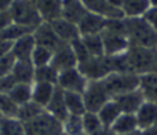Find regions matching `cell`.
Wrapping results in <instances>:
<instances>
[{
	"label": "cell",
	"mask_w": 157,
	"mask_h": 135,
	"mask_svg": "<svg viewBox=\"0 0 157 135\" xmlns=\"http://www.w3.org/2000/svg\"><path fill=\"white\" fill-rule=\"evenodd\" d=\"M124 22L130 46L157 48V32L145 21L144 17L124 18Z\"/></svg>",
	"instance_id": "cell-1"
},
{
	"label": "cell",
	"mask_w": 157,
	"mask_h": 135,
	"mask_svg": "<svg viewBox=\"0 0 157 135\" xmlns=\"http://www.w3.org/2000/svg\"><path fill=\"white\" fill-rule=\"evenodd\" d=\"M10 14L13 22L32 29H35L43 22L36 7V2L33 0H14L10 7Z\"/></svg>",
	"instance_id": "cell-2"
},
{
	"label": "cell",
	"mask_w": 157,
	"mask_h": 135,
	"mask_svg": "<svg viewBox=\"0 0 157 135\" xmlns=\"http://www.w3.org/2000/svg\"><path fill=\"white\" fill-rule=\"evenodd\" d=\"M155 54H156V48L130 46L128 50L125 51L130 72L139 76L152 72L153 62H155Z\"/></svg>",
	"instance_id": "cell-3"
},
{
	"label": "cell",
	"mask_w": 157,
	"mask_h": 135,
	"mask_svg": "<svg viewBox=\"0 0 157 135\" xmlns=\"http://www.w3.org/2000/svg\"><path fill=\"white\" fill-rule=\"evenodd\" d=\"M110 98L135 91L139 88V75L135 73H110L102 80Z\"/></svg>",
	"instance_id": "cell-4"
},
{
	"label": "cell",
	"mask_w": 157,
	"mask_h": 135,
	"mask_svg": "<svg viewBox=\"0 0 157 135\" xmlns=\"http://www.w3.org/2000/svg\"><path fill=\"white\" fill-rule=\"evenodd\" d=\"M26 135H62V122L44 110L36 119L24 123Z\"/></svg>",
	"instance_id": "cell-5"
},
{
	"label": "cell",
	"mask_w": 157,
	"mask_h": 135,
	"mask_svg": "<svg viewBox=\"0 0 157 135\" xmlns=\"http://www.w3.org/2000/svg\"><path fill=\"white\" fill-rule=\"evenodd\" d=\"M77 69L88 81H101L112 73L106 55H103V57H90L88 60L77 64Z\"/></svg>",
	"instance_id": "cell-6"
},
{
	"label": "cell",
	"mask_w": 157,
	"mask_h": 135,
	"mask_svg": "<svg viewBox=\"0 0 157 135\" xmlns=\"http://www.w3.org/2000/svg\"><path fill=\"white\" fill-rule=\"evenodd\" d=\"M83 99L84 103H86L87 112L98 113V110L108 101H110L112 98L106 91L102 80H101V81H88V84H87L86 90L83 92Z\"/></svg>",
	"instance_id": "cell-7"
},
{
	"label": "cell",
	"mask_w": 157,
	"mask_h": 135,
	"mask_svg": "<svg viewBox=\"0 0 157 135\" xmlns=\"http://www.w3.org/2000/svg\"><path fill=\"white\" fill-rule=\"evenodd\" d=\"M88 80L80 73V70L76 68L72 69H66L58 73V80L57 86L63 91H73V92H80L83 94L86 90Z\"/></svg>",
	"instance_id": "cell-8"
},
{
	"label": "cell",
	"mask_w": 157,
	"mask_h": 135,
	"mask_svg": "<svg viewBox=\"0 0 157 135\" xmlns=\"http://www.w3.org/2000/svg\"><path fill=\"white\" fill-rule=\"evenodd\" d=\"M77 58L75 55V51L72 48L71 43H61L57 48L52 51L51 58V65L58 73L66 69H72V68L77 66Z\"/></svg>",
	"instance_id": "cell-9"
},
{
	"label": "cell",
	"mask_w": 157,
	"mask_h": 135,
	"mask_svg": "<svg viewBox=\"0 0 157 135\" xmlns=\"http://www.w3.org/2000/svg\"><path fill=\"white\" fill-rule=\"evenodd\" d=\"M102 40H103V48H105V55L108 57H113V55L124 54L130 47V40L125 35L116 32H110V30H103L102 33Z\"/></svg>",
	"instance_id": "cell-10"
},
{
	"label": "cell",
	"mask_w": 157,
	"mask_h": 135,
	"mask_svg": "<svg viewBox=\"0 0 157 135\" xmlns=\"http://www.w3.org/2000/svg\"><path fill=\"white\" fill-rule=\"evenodd\" d=\"M33 37H35L36 46H41L46 48L54 51L61 43L63 41L59 40V37L57 36V33L54 32L52 26L50 25V22H41L39 26L35 28L33 30Z\"/></svg>",
	"instance_id": "cell-11"
},
{
	"label": "cell",
	"mask_w": 157,
	"mask_h": 135,
	"mask_svg": "<svg viewBox=\"0 0 157 135\" xmlns=\"http://www.w3.org/2000/svg\"><path fill=\"white\" fill-rule=\"evenodd\" d=\"M87 11L105 17L106 19H123L125 18L121 8L110 6L106 0H81Z\"/></svg>",
	"instance_id": "cell-12"
},
{
	"label": "cell",
	"mask_w": 157,
	"mask_h": 135,
	"mask_svg": "<svg viewBox=\"0 0 157 135\" xmlns=\"http://www.w3.org/2000/svg\"><path fill=\"white\" fill-rule=\"evenodd\" d=\"M106 22H108V19H106L105 17L88 11V13L81 18V21L77 24L80 36L99 35V33H102L103 30H105Z\"/></svg>",
	"instance_id": "cell-13"
},
{
	"label": "cell",
	"mask_w": 157,
	"mask_h": 135,
	"mask_svg": "<svg viewBox=\"0 0 157 135\" xmlns=\"http://www.w3.org/2000/svg\"><path fill=\"white\" fill-rule=\"evenodd\" d=\"M112 99H114V102L119 105L121 113H130V114H135L138 112V109L141 108V105L145 102V98L142 95V92L139 91V88L135 90V91L117 95V97L112 98Z\"/></svg>",
	"instance_id": "cell-14"
},
{
	"label": "cell",
	"mask_w": 157,
	"mask_h": 135,
	"mask_svg": "<svg viewBox=\"0 0 157 135\" xmlns=\"http://www.w3.org/2000/svg\"><path fill=\"white\" fill-rule=\"evenodd\" d=\"M50 25L52 26V29H54V32L59 37V40L63 41V43H72L73 40L80 37V32H78L77 25L66 21L62 17L50 22Z\"/></svg>",
	"instance_id": "cell-15"
},
{
	"label": "cell",
	"mask_w": 157,
	"mask_h": 135,
	"mask_svg": "<svg viewBox=\"0 0 157 135\" xmlns=\"http://www.w3.org/2000/svg\"><path fill=\"white\" fill-rule=\"evenodd\" d=\"M35 47H36V41L35 37H33V33H29V35H25L17 41H14L11 54L14 55V58L17 61H30Z\"/></svg>",
	"instance_id": "cell-16"
},
{
	"label": "cell",
	"mask_w": 157,
	"mask_h": 135,
	"mask_svg": "<svg viewBox=\"0 0 157 135\" xmlns=\"http://www.w3.org/2000/svg\"><path fill=\"white\" fill-rule=\"evenodd\" d=\"M36 7L44 22H52L62 17V0H36Z\"/></svg>",
	"instance_id": "cell-17"
},
{
	"label": "cell",
	"mask_w": 157,
	"mask_h": 135,
	"mask_svg": "<svg viewBox=\"0 0 157 135\" xmlns=\"http://www.w3.org/2000/svg\"><path fill=\"white\" fill-rule=\"evenodd\" d=\"M139 130H145L147 127L157 124V103L145 101L135 113Z\"/></svg>",
	"instance_id": "cell-18"
},
{
	"label": "cell",
	"mask_w": 157,
	"mask_h": 135,
	"mask_svg": "<svg viewBox=\"0 0 157 135\" xmlns=\"http://www.w3.org/2000/svg\"><path fill=\"white\" fill-rule=\"evenodd\" d=\"M88 13L81 0H62V18L72 24H78Z\"/></svg>",
	"instance_id": "cell-19"
},
{
	"label": "cell",
	"mask_w": 157,
	"mask_h": 135,
	"mask_svg": "<svg viewBox=\"0 0 157 135\" xmlns=\"http://www.w3.org/2000/svg\"><path fill=\"white\" fill-rule=\"evenodd\" d=\"M46 110L50 114H52L55 119H58L59 122H63L69 116L68 109H66L65 105V98H63V90H61L58 86L55 88V92L52 95L50 103L46 106Z\"/></svg>",
	"instance_id": "cell-20"
},
{
	"label": "cell",
	"mask_w": 157,
	"mask_h": 135,
	"mask_svg": "<svg viewBox=\"0 0 157 135\" xmlns=\"http://www.w3.org/2000/svg\"><path fill=\"white\" fill-rule=\"evenodd\" d=\"M57 86L51 83H33L32 86V101L46 109L50 103Z\"/></svg>",
	"instance_id": "cell-21"
},
{
	"label": "cell",
	"mask_w": 157,
	"mask_h": 135,
	"mask_svg": "<svg viewBox=\"0 0 157 135\" xmlns=\"http://www.w3.org/2000/svg\"><path fill=\"white\" fill-rule=\"evenodd\" d=\"M139 91L145 101L157 103V75L153 72L139 76Z\"/></svg>",
	"instance_id": "cell-22"
},
{
	"label": "cell",
	"mask_w": 157,
	"mask_h": 135,
	"mask_svg": "<svg viewBox=\"0 0 157 135\" xmlns=\"http://www.w3.org/2000/svg\"><path fill=\"white\" fill-rule=\"evenodd\" d=\"M35 69L30 61H15L11 75L17 80V83L33 84L35 83Z\"/></svg>",
	"instance_id": "cell-23"
},
{
	"label": "cell",
	"mask_w": 157,
	"mask_h": 135,
	"mask_svg": "<svg viewBox=\"0 0 157 135\" xmlns=\"http://www.w3.org/2000/svg\"><path fill=\"white\" fill-rule=\"evenodd\" d=\"M150 7V0H124L121 10L125 18H138L144 17Z\"/></svg>",
	"instance_id": "cell-24"
},
{
	"label": "cell",
	"mask_w": 157,
	"mask_h": 135,
	"mask_svg": "<svg viewBox=\"0 0 157 135\" xmlns=\"http://www.w3.org/2000/svg\"><path fill=\"white\" fill-rule=\"evenodd\" d=\"M121 114L119 105L114 102V99H110L98 110V117H99L101 123L105 128H110L113 125V123L119 119V116Z\"/></svg>",
	"instance_id": "cell-25"
},
{
	"label": "cell",
	"mask_w": 157,
	"mask_h": 135,
	"mask_svg": "<svg viewBox=\"0 0 157 135\" xmlns=\"http://www.w3.org/2000/svg\"><path fill=\"white\" fill-rule=\"evenodd\" d=\"M63 98H65V105L69 114L83 116L87 112L86 103H84L83 99V94L73 91H63Z\"/></svg>",
	"instance_id": "cell-26"
},
{
	"label": "cell",
	"mask_w": 157,
	"mask_h": 135,
	"mask_svg": "<svg viewBox=\"0 0 157 135\" xmlns=\"http://www.w3.org/2000/svg\"><path fill=\"white\" fill-rule=\"evenodd\" d=\"M110 130L114 133V135L127 134V133H131V131L139 130L136 116L135 114H130V113H121L119 116V119L113 123Z\"/></svg>",
	"instance_id": "cell-27"
},
{
	"label": "cell",
	"mask_w": 157,
	"mask_h": 135,
	"mask_svg": "<svg viewBox=\"0 0 157 135\" xmlns=\"http://www.w3.org/2000/svg\"><path fill=\"white\" fill-rule=\"evenodd\" d=\"M84 46L91 57H103L105 55V48H103V40L102 35H87L81 36Z\"/></svg>",
	"instance_id": "cell-28"
},
{
	"label": "cell",
	"mask_w": 157,
	"mask_h": 135,
	"mask_svg": "<svg viewBox=\"0 0 157 135\" xmlns=\"http://www.w3.org/2000/svg\"><path fill=\"white\" fill-rule=\"evenodd\" d=\"M0 135H26L24 123L17 117H13V119L2 117L0 119Z\"/></svg>",
	"instance_id": "cell-29"
},
{
	"label": "cell",
	"mask_w": 157,
	"mask_h": 135,
	"mask_svg": "<svg viewBox=\"0 0 157 135\" xmlns=\"http://www.w3.org/2000/svg\"><path fill=\"white\" fill-rule=\"evenodd\" d=\"M33 30L35 29H32V28H28V26H24V25H19V24L13 22L10 26H7L6 29H3L2 32H0V37H3L7 41L14 43V41H17L18 39H21L22 36L33 33Z\"/></svg>",
	"instance_id": "cell-30"
},
{
	"label": "cell",
	"mask_w": 157,
	"mask_h": 135,
	"mask_svg": "<svg viewBox=\"0 0 157 135\" xmlns=\"http://www.w3.org/2000/svg\"><path fill=\"white\" fill-rule=\"evenodd\" d=\"M32 86L33 84H25V83H18L10 92V98L17 103L18 106L24 105V103L32 101Z\"/></svg>",
	"instance_id": "cell-31"
},
{
	"label": "cell",
	"mask_w": 157,
	"mask_h": 135,
	"mask_svg": "<svg viewBox=\"0 0 157 135\" xmlns=\"http://www.w3.org/2000/svg\"><path fill=\"white\" fill-rule=\"evenodd\" d=\"M46 110L44 108H41L40 105H37L33 101H29V102L24 103L18 108V114H17V119L21 120L22 123L30 122V120L36 119L39 114H41L43 112Z\"/></svg>",
	"instance_id": "cell-32"
},
{
	"label": "cell",
	"mask_w": 157,
	"mask_h": 135,
	"mask_svg": "<svg viewBox=\"0 0 157 135\" xmlns=\"http://www.w3.org/2000/svg\"><path fill=\"white\" fill-rule=\"evenodd\" d=\"M62 127H63V134H66V135H86L84 134L81 116L69 114L62 122Z\"/></svg>",
	"instance_id": "cell-33"
},
{
	"label": "cell",
	"mask_w": 157,
	"mask_h": 135,
	"mask_svg": "<svg viewBox=\"0 0 157 135\" xmlns=\"http://www.w3.org/2000/svg\"><path fill=\"white\" fill-rule=\"evenodd\" d=\"M58 70H55L51 65L40 66L35 69V83H51L57 86Z\"/></svg>",
	"instance_id": "cell-34"
},
{
	"label": "cell",
	"mask_w": 157,
	"mask_h": 135,
	"mask_svg": "<svg viewBox=\"0 0 157 135\" xmlns=\"http://www.w3.org/2000/svg\"><path fill=\"white\" fill-rule=\"evenodd\" d=\"M51 58H52L51 50L41 46H36L32 52V57H30V62L33 64L35 68H40V66L50 65L51 64Z\"/></svg>",
	"instance_id": "cell-35"
},
{
	"label": "cell",
	"mask_w": 157,
	"mask_h": 135,
	"mask_svg": "<svg viewBox=\"0 0 157 135\" xmlns=\"http://www.w3.org/2000/svg\"><path fill=\"white\" fill-rule=\"evenodd\" d=\"M81 119H83V127H84V134L86 135H91L103 128L102 123H101L99 117H98V113L86 112L81 116Z\"/></svg>",
	"instance_id": "cell-36"
},
{
	"label": "cell",
	"mask_w": 157,
	"mask_h": 135,
	"mask_svg": "<svg viewBox=\"0 0 157 135\" xmlns=\"http://www.w3.org/2000/svg\"><path fill=\"white\" fill-rule=\"evenodd\" d=\"M18 108L19 106L11 99L8 94H0V114L2 117H7V119L17 117Z\"/></svg>",
	"instance_id": "cell-37"
},
{
	"label": "cell",
	"mask_w": 157,
	"mask_h": 135,
	"mask_svg": "<svg viewBox=\"0 0 157 135\" xmlns=\"http://www.w3.org/2000/svg\"><path fill=\"white\" fill-rule=\"evenodd\" d=\"M71 46H72V48H73L75 55H76L78 64L83 62V61H86V60H88V58L91 57V55L88 54V51H87V48H86V46H84L83 40H81V36L78 39H76V40L72 41Z\"/></svg>",
	"instance_id": "cell-38"
},
{
	"label": "cell",
	"mask_w": 157,
	"mask_h": 135,
	"mask_svg": "<svg viewBox=\"0 0 157 135\" xmlns=\"http://www.w3.org/2000/svg\"><path fill=\"white\" fill-rule=\"evenodd\" d=\"M15 61L17 60L14 58V55L11 54V52H8V54L0 57V77L11 75L13 68H14V65H15Z\"/></svg>",
	"instance_id": "cell-39"
},
{
	"label": "cell",
	"mask_w": 157,
	"mask_h": 135,
	"mask_svg": "<svg viewBox=\"0 0 157 135\" xmlns=\"http://www.w3.org/2000/svg\"><path fill=\"white\" fill-rule=\"evenodd\" d=\"M17 84L18 83H17V80L14 79L13 75H7L0 77V94H8Z\"/></svg>",
	"instance_id": "cell-40"
},
{
	"label": "cell",
	"mask_w": 157,
	"mask_h": 135,
	"mask_svg": "<svg viewBox=\"0 0 157 135\" xmlns=\"http://www.w3.org/2000/svg\"><path fill=\"white\" fill-rule=\"evenodd\" d=\"M145 21L157 32V7H150L144 15Z\"/></svg>",
	"instance_id": "cell-41"
},
{
	"label": "cell",
	"mask_w": 157,
	"mask_h": 135,
	"mask_svg": "<svg viewBox=\"0 0 157 135\" xmlns=\"http://www.w3.org/2000/svg\"><path fill=\"white\" fill-rule=\"evenodd\" d=\"M13 24V18H11V14L10 10L7 11H0V32L3 29H6L7 26Z\"/></svg>",
	"instance_id": "cell-42"
},
{
	"label": "cell",
	"mask_w": 157,
	"mask_h": 135,
	"mask_svg": "<svg viewBox=\"0 0 157 135\" xmlns=\"http://www.w3.org/2000/svg\"><path fill=\"white\" fill-rule=\"evenodd\" d=\"M11 48H13V43L4 40L3 37H0V57H3V55L11 52Z\"/></svg>",
	"instance_id": "cell-43"
},
{
	"label": "cell",
	"mask_w": 157,
	"mask_h": 135,
	"mask_svg": "<svg viewBox=\"0 0 157 135\" xmlns=\"http://www.w3.org/2000/svg\"><path fill=\"white\" fill-rule=\"evenodd\" d=\"M13 3H14V0H0V11L10 10V7H11Z\"/></svg>",
	"instance_id": "cell-44"
},
{
	"label": "cell",
	"mask_w": 157,
	"mask_h": 135,
	"mask_svg": "<svg viewBox=\"0 0 157 135\" xmlns=\"http://www.w3.org/2000/svg\"><path fill=\"white\" fill-rule=\"evenodd\" d=\"M141 131H142V135H157V124L145 128V130H141Z\"/></svg>",
	"instance_id": "cell-45"
},
{
	"label": "cell",
	"mask_w": 157,
	"mask_h": 135,
	"mask_svg": "<svg viewBox=\"0 0 157 135\" xmlns=\"http://www.w3.org/2000/svg\"><path fill=\"white\" fill-rule=\"evenodd\" d=\"M91 135H114V133L110 130V128H105V127H103L102 130L97 131V133H94V134H91Z\"/></svg>",
	"instance_id": "cell-46"
},
{
	"label": "cell",
	"mask_w": 157,
	"mask_h": 135,
	"mask_svg": "<svg viewBox=\"0 0 157 135\" xmlns=\"http://www.w3.org/2000/svg\"><path fill=\"white\" fill-rule=\"evenodd\" d=\"M106 2H108L109 4H110V6H113V7L121 8V6H123V2H124V0H106Z\"/></svg>",
	"instance_id": "cell-47"
},
{
	"label": "cell",
	"mask_w": 157,
	"mask_h": 135,
	"mask_svg": "<svg viewBox=\"0 0 157 135\" xmlns=\"http://www.w3.org/2000/svg\"><path fill=\"white\" fill-rule=\"evenodd\" d=\"M153 73L157 75V48H156V54H155V62H153V69H152Z\"/></svg>",
	"instance_id": "cell-48"
},
{
	"label": "cell",
	"mask_w": 157,
	"mask_h": 135,
	"mask_svg": "<svg viewBox=\"0 0 157 135\" xmlns=\"http://www.w3.org/2000/svg\"><path fill=\"white\" fill-rule=\"evenodd\" d=\"M120 135H142V131H141V130H135V131H131V133L120 134Z\"/></svg>",
	"instance_id": "cell-49"
},
{
	"label": "cell",
	"mask_w": 157,
	"mask_h": 135,
	"mask_svg": "<svg viewBox=\"0 0 157 135\" xmlns=\"http://www.w3.org/2000/svg\"><path fill=\"white\" fill-rule=\"evenodd\" d=\"M150 4L152 7H157V0H150Z\"/></svg>",
	"instance_id": "cell-50"
},
{
	"label": "cell",
	"mask_w": 157,
	"mask_h": 135,
	"mask_svg": "<svg viewBox=\"0 0 157 135\" xmlns=\"http://www.w3.org/2000/svg\"><path fill=\"white\" fill-rule=\"evenodd\" d=\"M0 119H2V114H0Z\"/></svg>",
	"instance_id": "cell-51"
},
{
	"label": "cell",
	"mask_w": 157,
	"mask_h": 135,
	"mask_svg": "<svg viewBox=\"0 0 157 135\" xmlns=\"http://www.w3.org/2000/svg\"><path fill=\"white\" fill-rule=\"evenodd\" d=\"M62 135H66V134H62Z\"/></svg>",
	"instance_id": "cell-52"
},
{
	"label": "cell",
	"mask_w": 157,
	"mask_h": 135,
	"mask_svg": "<svg viewBox=\"0 0 157 135\" xmlns=\"http://www.w3.org/2000/svg\"><path fill=\"white\" fill-rule=\"evenodd\" d=\"M33 2H36V0H33Z\"/></svg>",
	"instance_id": "cell-53"
}]
</instances>
